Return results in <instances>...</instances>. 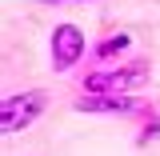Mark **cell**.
Masks as SVG:
<instances>
[{"label": "cell", "mask_w": 160, "mask_h": 156, "mask_svg": "<svg viewBox=\"0 0 160 156\" xmlns=\"http://www.w3.org/2000/svg\"><path fill=\"white\" fill-rule=\"evenodd\" d=\"M152 76V64L148 56H132L120 60L112 68H96L84 76V92L88 96H136V88H144Z\"/></svg>", "instance_id": "6da1fadb"}, {"label": "cell", "mask_w": 160, "mask_h": 156, "mask_svg": "<svg viewBox=\"0 0 160 156\" xmlns=\"http://www.w3.org/2000/svg\"><path fill=\"white\" fill-rule=\"evenodd\" d=\"M48 108V92L44 88H24V92H8L0 104V128L8 136H16L24 128H32Z\"/></svg>", "instance_id": "7a4b0ae2"}, {"label": "cell", "mask_w": 160, "mask_h": 156, "mask_svg": "<svg viewBox=\"0 0 160 156\" xmlns=\"http://www.w3.org/2000/svg\"><path fill=\"white\" fill-rule=\"evenodd\" d=\"M84 52H88V36H84L80 24H72V20L52 24V32H48V64H52V72H72L84 60Z\"/></svg>", "instance_id": "3957f363"}, {"label": "cell", "mask_w": 160, "mask_h": 156, "mask_svg": "<svg viewBox=\"0 0 160 156\" xmlns=\"http://www.w3.org/2000/svg\"><path fill=\"white\" fill-rule=\"evenodd\" d=\"M72 108L84 116H140L144 100L140 96H88L80 92V100H72Z\"/></svg>", "instance_id": "277c9868"}, {"label": "cell", "mask_w": 160, "mask_h": 156, "mask_svg": "<svg viewBox=\"0 0 160 156\" xmlns=\"http://www.w3.org/2000/svg\"><path fill=\"white\" fill-rule=\"evenodd\" d=\"M132 52V36L128 32H112V36H104V40H96L92 44V60H100V64H112V60H124Z\"/></svg>", "instance_id": "5b68a950"}, {"label": "cell", "mask_w": 160, "mask_h": 156, "mask_svg": "<svg viewBox=\"0 0 160 156\" xmlns=\"http://www.w3.org/2000/svg\"><path fill=\"white\" fill-rule=\"evenodd\" d=\"M152 140H160V112L152 108V104H144V112H140V136H136V144H152Z\"/></svg>", "instance_id": "8992f818"}, {"label": "cell", "mask_w": 160, "mask_h": 156, "mask_svg": "<svg viewBox=\"0 0 160 156\" xmlns=\"http://www.w3.org/2000/svg\"><path fill=\"white\" fill-rule=\"evenodd\" d=\"M40 4H52L56 8V4H88V0H40Z\"/></svg>", "instance_id": "52a82bcc"}]
</instances>
